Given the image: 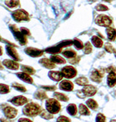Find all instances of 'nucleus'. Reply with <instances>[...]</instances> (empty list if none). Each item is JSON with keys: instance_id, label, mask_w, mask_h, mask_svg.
Instances as JSON below:
<instances>
[{"instance_id": "a18cd8bd", "label": "nucleus", "mask_w": 116, "mask_h": 122, "mask_svg": "<svg viewBox=\"0 0 116 122\" xmlns=\"http://www.w3.org/2000/svg\"><path fill=\"white\" fill-rule=\"evenodd\" d=\"M42 88H44V90H55L56 89V86H42Z\"/></svg>"}, {"instance_id": "864d4df0", "label": "nucleus", "mask_w": 116, "mask_h": 122, "mask_svg": "<svg viewBox=\"0 0 116 122\" xmlns=\"http://www.w3.org/2000/svg\"><path fill=\"white\" fill-rule=\"evenodd\" d=\"M115 57H116V50L115 51Z\"/></svg>"}, {"instance_id": "7ed1b4c3", "label": "nucleus", "mask_w": 116, "mask_h": 122, "mask_svg": "<svg viewBox=\"0 0 116 122\" xmlns=\"http://www.w3.org/2000/svg\"><path fill=\"white\" fill-rule=\"evenodd\" d=\"M9 27H10V29H11V30L12 31V33H13V34H14V37L16 38V39H17V40L20 43H21V45L26 44V42H27L26 38H25V35L21 33V31L20 30V29L17 28L16 25H11Z\"/></svg>"}, {"instance_id": "f03ea898", "label": "nucleus", "mask_w": 116, "mask_h": 122, "mask_svg": "<svg viewBox=\"0 0 116 122\" xmlns=\"http://www.w3.org/2000/svg\"><path fill=\"white\" fill-rule=\"evenodd\" d=\"M46 107L47 110L52 114L58 113L61 110V104L59 103L57 100L54 99H48L46 102Z\"/></svg>"}, {"instance_id": "ddd939ff", "label": "nucleus", "mask_w": 116, "mask_h": 122, "mask_svg": "<svg viewBox=\"0 0 116 122\" xmlns=\"http://www.w3.org/2000/svg\"><path fill=\"white\" fill-rule=\"evenodd\" d=\"M10 101L16 106H21L23 104L26 103L28 100L24 96H17V97H14L12 99L10 100Z\"/></svg>"}, {"instance_id": "f3484780", "label": "nucleus", "mask_w": 116, "mask_h": 122, "mask_svg": "<svg viewBox=\"0 0 116 122\" xmlns=\"http://www.w3.org/2000/svg\"><path fill=\"white\" fill-rule=\"evenodd\" d=\"M48 75H49V77H50L51 79L56 81H59L61 80L62 77H63L61 72H56V71H52V72H49Z\"/></svg>"}, {"instance_id": "5701e85b", "label": "nucleus", "mask_w": 116, "mask_h": 122, "mask_svg": "<svg viewBox=\"0 0 116 122\" xmlns=\"http://www.w3.org/2000/svg\"><path fill=\"white\" fill-rule=\"evenodd\" d=\"M34 97L38 99L44 100L45 99H47V94L45 93L44 90H37L34 94Z\"/></svg>"}, {"instance_id": "de8ad7c7", "label": "nucleus", "mask_w": 116, "mask_h": 122, "mask_svg": "<svg viewBox=\"0 0 116 122\" xmlns=\"http://www.w3.org/2000/svg\"><path fill=\"white\" fill-rule=\"evenodd\" d=\"M3 55V49H2V46H0V56Z\"/></svg>"}, {"instance_id": "dca6fc26", "label": "nucleus", "mask_w": 116, "mask_h": 122, "mask_svg": "<svg viewBox=\"0 0 116 122\" xmlns=\"http://www.w3.org/2000/svg\"><path fill=\"white\" fill-rule=\"evenodd\" d=\"M39 63L44 67H45V68H49V69H52V68H55V64L53 62H52L51 60H49L48 59H46V58L42 59V60H40V61H39Z\"/></svg>"}, {"instance_id": "c85d7f7f", "label": "nucleus", "mask_w": 116, "mask_h": 122, "mask_svg": "<svg viewBox=\"0 0 116 122\" xmlns=\"http://www.w3.org/2000/svg\"><path fill=\"white\" fill-rule=\"evenodd\" d=\"M61 49L62 48H61V47L57 45L56 46L49 47V48H48L46 50V51L48 52V53H52V54H57V53H59L61 51Z\"/></svg>"}, {"instance_id": "1a4fd4ad", "label": "nucleus", "mask_w": 116, "mask_h": 122, "mask_svg": "<svg viewBox=\"0 0 116 122\" xmlns=\"http://www.w3.org/2000/svg\"><path fill=\"white\" fill-rule=\"evenodd\" d=\"M25 51L27 55H29V56H32V57H39L44 54V51L42 50L34 48V47H27L25 50Z\"/></svg>"}, {"instance_id": "6e6552de", "label": "nucleus", "mask_w": 116, "mask_h": 122, "mask_svg": "<svg viewBox=\"0 0 116 122\" xmlns=\"http://www.w3.org/2000/svg\"><path fill=\"white\" fill-rule=\"evenodd\" d=\"M3 112L8 119H12V118H15L17 117V110L12 107H10V106H6L3 108Z\"/></svg>"}, {"instance_id": "473e14b6", "label": "nucleus", "mask_w": 116, "mask_h": 122, "mask_svg": "<svg viewBox=\"0 0 116 122\" xmlns=\"http://www.w3.org/2000/svg\"><path fill=\"white\" fill-rule=\"evenodd\" d=\"M92 47L91 43L89 42H88L83 46V51L85 54H90V53L92 52Z\"/></svg>"}, {"instance_id": "8fccbe9b", "label": "nucleus", "mask_w": 116, "mask_h": 122, "mask_svg": "<svg viewBox=\"0 0 116 122\" xmlns=\"http://www.w3.org/2000/svg\"><path fill=\"white\" fill-rule=\"evenodd\" d=\"M103 1H105V2H108V3H110V2H112L113 0H103Z\"/></svg>"}, {"instance_id": "423d86ee", "label": "nucleus", "mask_w": 116, "mask_h": 122, "mask_svg": "<svg viewBox=\"0 0 116 122\" xmlns=\"http://www.w3.org/2000/svg\"><path fill=\"white\" fill-rule=\"evenodd\" d=\"M61 74L66 78H73L77 75V71L72 66H66L62 68Z\"/></svg>"}, {"instance_id": "f257e3e1", "label": "nucleus", "mask_w": 116, "mask_h": 122, "mask_svg": "<svg viewBox=\"0 0 116 122\" xmlns=\"http://www.w3.org/2000/svg\"><path fill=\"white\" fill-rule=\"evenodd\" d=\"M41 112H42L41 107L39 104L34 103H28L23 108V112L28 117H35V116L40 114Z\"/></svg>"}, {"instance_id": "5fc2aeb1", "label": "nucleus", "mask_w": 116, "mask_h": 122, "mask_svg": "<svg viewBox=\"0 0 116 122\" xmlns=\"http://www.w3.org/2000/svg\"><path fill=\"white\" fill-rule=\"evenodd\" d=\"M0 40H1V38H0Z\"/></svg>"}, {"instance_id": "ea45409f", "label": "nucleus", "mask_w": 116, "mask_h": 122, "mask_svg": "<svg viewBox=\"0 0 116 122\" xmlns=\"http://www.w3.org/2000/svg\"><path fill=\"white\" fill-rule=\"evenodd\" d=\"M57 122H70V120L68 117L61 116L57 119Z\"/></svg>"}, {"instance_id": "49530a36", "label": "nucleus", "mask_w": 116, "mask_h": 122, "mask_svg": "<svg viewBox=\"0 0 116 122\" xmlns=\"http://www.w3.org/2000/svg\"><path fill=\"white\" fill-rule=\"evenodd\" d=\"M19 122H32V121L29 119H26V118H21L19 120Z\"/></svg>"}, {"instance_id": "c756f323", "label": "nucleus", "mask_w": 116, "mask_h": 122, "mask_svg": "<svg viewBox=\"0 0 116 122\" xmlns=\"http://www.w3.org/2000/svg\"><path fill=\"white\" fill-rule=\"evenodd\" d=\"M75 82L79 86H85V85L88 83V80L84 76H80V77H78L75 80Z\"/></svg>"}, {"instance_id": "58836bf2", "label": "nucleus", "mask_w": 116, "mask_h": 122, "mask_svg": "<svg viewBox=\"0 0 116 122\" xmlns=\"http://www.w3.org/2000/svg\"><path fill=\"white\" fill-rule=\"evenodd\" d=\"M96 9L97 10V11H107L108 10V7H106V6H105V5H103V4H99V5H97V7H96Z\"/></svg>"}, {"instance_id": "2f4dec72", "label": "nucleus", "mask_w": 116, "mask_h": 122, "mask_svg": "<svg viewBox=\"0 0 116 122\" xmlns=\"http://www.w3.org/2000/svg\"><path fill=\"white\" fill-rule=\"evenodd\" d=\"M87 105L90 108H92V109H93V110L96 109V108L98 107L97 103L94 99H88L87 101Z\"/></svg>"}, {"instance_id": "bb28decb", "label": "nucleus", "mask_w": 116, "mask_h": 122, "mask_svg": "<svg viewBox=\"0 0 116 122\" xmlns=\"http://www.w3.org/2000/svg\"><path fill=\"white\" fill-rule=\"evenodd\" d=\"M5 4L8 7H16L19 5V0H6Z\"/></svg>"}, {"instance_id": "c9c22d12", "label": "nucleus", "mask_w": 116, "mask_h": 122, "mask_svg": "<svg viewBox=\"0 0 116 122\" xmlns=\"http://www.w3.org/2000/svg\"><path fill=\"white\" fill-rule=\"evenodd\" d=\"M12 86L15 88L16 90H19V91H21V92H25V91H26V89H25V86H23L22 85H21V84H18V83H13V84H12Z\"/></svg>"}, {"instance_id": "09e8293b", "label": "nucleus", "mask_w": 116, "mask_h": 122, "mask_svg": "<svg viewBox=\"0 0 116 122\" xmlns=\"http://www.w3.org/2000/svg\"><path fill=\"white\" fill-rule=\"evenodd\" d=\"M3 65H2L1 62H0V70H3Z\"/></svg>"}, {"instance_id": "a878e982", "label": "nucleus", "mask_w": 116, "mask_h": 122, "mask_svg": "<svg viewBox=\"0 0 116 122\" xmlns=\"http://www.w3.org/2000/svg\"><path fill=\"white\" fill-rule=\"evenodd\" d=\"M21 69L25 73L29 74V75H32L35 72V71L32 67H29V66H25V65H22L21 66Z\"/></svg>"}, {"instance_id": "4468645a", "label": "nucleus", "mask_w": 116, "mask_h": 122, "mask_svg": "<svg viewBox=\"0 0 116 122\" xmlns=\"http://www.w3.org/2000/svg\"><path fill=\"white\" fill-rule=\"evenodd\" d=\"M3 65L5 67H7L9 69H12V70H17L19 68V64L17 63L16 61L11 60H3Z\"/></svg>"}, {"instance_id": "4be33fe9", "label": "nucleus", "mask_w": 116, "mask_h": 122, "mask_svg": "<svg viewBox=\"0 0 116 122\" xmlns=\"http://www.w3.org/2000/svg\"><path fill=\"white\" fill-rule=\"evenodd\" d=\"M62 55L66 58H74L76 56V52L73 50H70V49H68V50H66L62 52Z\"/></svg>"}, {"instance_id": "0eeeda50", "label": "nucleus", "mask_w": 116, "mask_h": 122, "mask_svg": "<svg viewBox=\"0 0 116 122\" xmlns=\"http://www.w3.org/2000/svg\"><path fill=\"white\" fill-rule=\"evenodd\" d=\"M105 70L103 68H100V69H96L92 72L91 74V79L95 82H101L102 77L104 76Z\"/></svg>"}, {"instance_id": "f8f14e48", "label": "nucleus", "mask_w": 116, "mask_h": 122, "mask_svg": "<svg viewBox=\"0 0 116 122\" xmlns=\"http://www.w3.org/2000/svg\"><path fill=\"white\" fill-rule=\"evenodd\" d=\"M59 87H60V89L66 90V91H71V90H73V89H74V85H73L72 82L70 81L65 80L61 82Z\"/></svg>"}, {"instance_id": "9b49d317", "label": "nucleus", "mask_w": 116, "mask_h": 122, "mask_svg": "<svg viewBox=\"0 0 116 122\" xmlns=\"http://www.w3.org/2000/svg\"><path fill=\"white\" fill-rule=\"evenodd\" d=\"M6 49H7V52L10 57H11L16 61L20 60V57L18 56V54H17V51L12 46H6Z\"/></svg>"}, {"instance_id": "a19ab883", "label": "nucleus", "mask_w": 116, "mask_h": 122, "mask_svg": "<svg viewBox=\"0 0 116 122\" xmlns=\"http://www.w3.org/2000/svg\"><path fill=\"white\" fill-rule=\"evenodd\" d=\"M21 33H22L23 34L25 35V36H28V35L30 34V33H29V29H27L26 28H21Z\"/></svg>"}, {"instance_id": "72a5a7b5", "label": "nucleus", "mask_w": 116, "mask_h": 122, "mask_svg": "<svg viewBox=\"0 0 116 122\" xmlns=\"http://www.w3.org/2000/svg\"><path fill=\"white\" fill-rule=\"evenodd\" d=\"M73 43H74V46H75L76 49H78V50H81L83 47V42L79 40V39L75 38L74 41H73Z\"/></svg>"}, {"instance_id": "a211bd4d", "label": "nucleus", "mask_w": 116, "mask_h": 122, "mask_svg": "<svg viewBox=\"0 0 116 122\" xmlns=\"http://www.w3.org/2000/svg\"><path fill=\"white\" fill-rule=\"evenodd\" d=\"M17 75L19 78H21V80L27 82V83H33L32 77H30V76H29V74L23 72H18V73H17Z\"/></svg>"}, {"instance_id": "3c124183", "label": "nucleus", "mask_w": 116, "mask_h": 122, "mask_svg": "<svg viewBox=\"0 0 116 122\" xmlns=\"http://www.w3.org/2000/svg\"><path fill=\"white\" fill-rule=\"evenodd\" d=\"M0 122H5V121H4V120H3V119H1V120H0Z\"/></svg>"}, {"instance_id": "7c9ffc66", "label": "nucleus", "mask_w": 116, "mask_h": 122, "mask_svg": "<svg viewBox=\"0 0 116 122\" xmlns=\"http://www.w3.org/2000/svg\"><path fill=\"white\" fill-rule=\"evenodd\" d=\"M40 116H41V117L44 118V119H46V120H50L53 118V115L51 112H49L48 111H42L40 112Z\"/></svg>"}, {"instance_id": "393cba45", "label": "nucleus", "mask_w": 116, "mask_h": 122, "mask_svg": "<svg viewBox=\"0 0 116 122\" xmlns=\"http://www.w3.org/2000/svg\"><path fill=\"white\" fill-rule=\"evenodd\" d=\"M67 112L72 116L76 115V113H77V107H76L75 104H70L67 107Z\"/></svg>"}, {"instance_id": "39448f33", "label": "nucleus", "mask_w": 116, "mask_h": 122, "mask_svg": "<svg viewBox=\"0 0 116 122\" xmlns=\"http://www.w3.org/2000/svg\"><path fill=\"white\" fill-rule=\"evenodd\" d=\"M96 24L100 26L109 27L112 24V20L106 15H99L96 18Z\"/></svg>"}, {"instance_id": "412c9836", "label": "nucleus", "mask_w": 116, "mask_h": 122, "mask_svg": "<svg viewBox=\"0 0 116 122\" xmlns=\"http://www.w3.org/2000/svg\"><path fill=\"white\" fill-rule=\"evenodd\" d=\"M92 42L94 44V46H95L96 47H98V48H100V47H101L102 46H103V41H102L98 36L92 37Z\"/></svg>"}, {"instance_id": "9d476101", "label": "nucleus", "mask_w": 116, "mask_h": 122, "mask_svg": "<svg viewBox=\"0 0 116 122\" xmlns=\"http://www.w3.org/2000/svg\"><path fill=\"white\" fill-rule=\"evenodd\" d=\"M82 90L85 94V96H92L97 93V88L93 86H91V85L85 86Z\"/></svg>"}, {"instance_id": "603ef678", "label": "nucleus", "mask_w": 116, "mask_h": 122, "mask_svg": "<svg viewBox=\"0 0 116 122\" xmlns=\"http://www.w3.org/2000/svg\"><path fill=\"white\" fill-rule=\"evenodd\" d=\"M110 122H116V120H112Z\"/></svg>"}, {"instance_id": "20e7f679", "label": "nucleus", "mask_w": 116, "mask_h": 122, "mask_svg": "<svg viewBox=\"0 0 116 122\" xmlns=\"http://www.w3.org/2000/svg\"><path fill=\"white\" fill-rule=\"evenodd\" d=\"M12 17L16 21L18 22H21V21L29 20V14L23 9H18L16 10L15 11L12 12Z\"/></svg>"}, {"instance_id": "6ab92c4d", "label": "nucleus", "mask_w": 116, "mask_h": 122, "mask_svg": "<svg viewBox=\"0 0 116 122\" xmlns=\"http://www.w3.org/2000/svg\"><path fill=\"white\" fill-rule=\"evenodd\" d=\"M106 33L108 36V39L110 41H114L116 38V29L114 28L106 29Z\"/></svg>"}, {"instance_id": "37998d69", "label": "nucleus", "mask_w": 116, "mask_h": 122, "mask_svg": "<svg viewBox=\"0 0 116 122\" xmlns=\"http://www.w3.org/2000/svg\"><path fill=\"white\" fill-rule=\"evenodd\" d=\"M79 60H80V57L75 56V58H74V59L72 58V60H70V63H71V64H78V63L79 62Z\"/></svg>"}, {"instance_id": "4c0bfd02", "label": "nucleus", "mask_w": 116, "mask_h": 122, "mask_svg": "<svg viewBox=\"0 0 116 122\" xmlns=\"http://www.w3.org/2000/svg\"><path fill=\"white\" fill-rule=\"evenodd\" d=\"M96 121H97V122H105V116L102 115L101 113H99L97 116Z\"/></svg>"}, {"instance_id": "79ce46f5", "label": "nucleus", "mask_w": 116, "mask_h": 122, "mask_svg": "<svg viewBox=\"0 0 116 122\" xmlns=\"http://www.w3.org/2000/svg\"><path fill=\"white\" fill-rule=\"evenodd\" d=\"M105 71H106V72H109V73H110V72H116V67H115V66H110L109 67V68H106V70H105Z\"/></svg>"}, {"instance_id": "c03bdc74", "label": "nucleus", "mask_w": 116, "mask_h": 122, "mask_svg": "<svg viewBox=\"0 0 116 122\" xmlns=\"http://www.w3.org/2000/svg\"><path fill=\"white\" fill-rule=\"evenodd\" d=\"M77 95L79 98H81V99H84L85 98V94L83 92V90H78V91H77Z\"/></svg>"}, {"instance_id": "2eb2a0df", "label": "nucleus", "mask_w": 116, "mask_h": 122, "mask_svg": "<svg viewBox=\"0 0 116 122\" xmlns=\"http://www.w3.org/2000/svg\"><path fill=\"white\" fill-rule=\"evenodd\" d=\"M107 83L110 87H113L116 85V73L115 72L109 73L107 76Z\"/></svg>"}, {"instance_id": "e433bc0d", "label": "nucleus", "mask_w": 116, "mask_h": 122, "mask_svg": "<svg viewBox=\"0 0 116 122\" xmlns=\"http://www.w3.org/2000/svg\"><path fill=\"white\" fill-rule=\"evenodd\" d=\"M105 50L109 53H112L115 51V49H114L113 46L110 45V43H106V44L105 45Z\"/></svg>"}, {"instance_id": "aec40b11", "label": "nucleus", "mask_w": 116, "mask_h": 122, "mask_svg": "<svg viewBox=\"0 0 116 122\" xmlns=\"http://www.w3.org/2000/svg\"><path fill=\"white\" fill-rule=\"evenodd\" d=\"M50 60L52 62H53L54 64H65L66 63V60L62 58V57L56 56V55H54V56H52L50 58Z\"/></svg>"}, {"instance_id": "f704fd0d", "label": "nucleus", "mask_w": 116, "mask_h": 122, "mask_svg": "<svg viewBox=\"0 0 116 122\" xmlns=\"http://www.w3.org/2000/svg\"><path fill=\"white\" fill-rule=\"evenodd\" d=\"M9 92L8 86L4 84H0V94H7Z\"/></svg>"}, {"instance_id": "b1692460", "label": "nucleus", "mask_w": 116, "mask_h": 122, "mask_svg": "<svg viewBox=\"0 0 116 122\" xmlns=\"http://www.w3.org/2000/svg\"><path fill=\"white\" fill-rule=\"evenodd\" d=\"M54 96L56 99L59 100V101L67 102L69 100V98L67 96L65 95L64 94H61V93H54Z\"/></svg>"}, {"instance_id": "cd10ccee", "label": "nucleus", "mask_w": 116, "mask_h": 122, "mask_svg": "<svg viewBox=\"0 0 116 122\" xmlns=\"http://www.w3.org/2000/svg\"><path fill=\"white\" fill-rule=\"evenodd\" d=\"M79 113L83 116H88L90 114V112H89V110H88V108L86 107L85 105L80 104L79 105Z\"/></svg>"}]
</instances>
